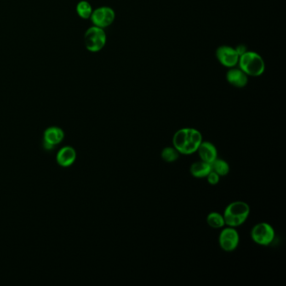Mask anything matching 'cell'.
Listing matches in <instances>:
<instances>
[{"label":"cell","instance_id":"277c9868","mask_svg":"<svg viewBox=\"0 0 286 286\" xmlns=\"http://www.w3.org/2000/svg\"><path fill=\"white\" fill-rule=\"evenodd\" d=\"M85 47L90 52H98L106 46L107 35L104 29L92 26L88 28L84 35Z\"/></svg>","mask_w":286,"mask_h":286},{"label":"cell","instance_id":"ac0fdd59","mask_svg":"<svg viewBox=\"0 0 286 286\" xmlns=\"http://www.w3.org/2000/svg\"><path fill=\"white\" fill-rule=\"evenodd\" d=\"M207 181L212 185H217L219 182V180H220V176L216 172H213V171L207 174Z\"/></svg>","mask_w":286,"mask_h":286},{"label":"cell","instance_id":"30bf717a","mask_svg":"<svg viewBox=\"0 0 286 286\" xmlns=\"http://www.w3.org/2000/svg\"><path fill=\"white\" fill-rule=\"evenodd\" d=\"M226 78L229 84L237 88H243L248 84V76L240 68L232 67L227 72Z\"/></svg>","mask_w":286,"mask_h":286},{"label":"cell","instance_id":"8992f818","mask_svg":"<svg viewBox=\"0 0 286 286\" xmlns=\"http://www.w3.org/2000/svg\"><path fill=\"white\" fill-rule=\"evenodd\" d=\"M90 19L94 26L105 29L112 25L114 21L115 12L110 7L102 6L93 11Z\"/></svg>","mask_w":286,"mask_h":286},{"label":"cell","instance_id":"d6986e66","mask_svg":"<svg viewBox=\"0 0 286 286\" xmlns=\"http://www.w3.org/2000/svg\"><path fill=\"white\" fill-rule=\"evenodd\" d=\"M235 50H236V52H237V54H238V56L240 57V56H242L243 53H245V52H247V47H246L244 45L241 44V45H238V46L235 48Z\"/></svg>","mask_w":286,"mask_h":286},{"label":"cell","instance_id":"5b68a950","mask_svg":"<svg viewBox=\"0 0 286 286\" xmlns=\"http://www.w3.org/2000/svg\"><path fill=\"white\" fill-rule=\"evenodd\" d=\"M276 232L273 227L267 223H260L251 230V238L254 243L262 246H268L273 243Z\"/></svg>","mask_w":286,"mask_h":286},{"label":"cell","instance_id":"6da1fadb","mask_svg":"<svg viewBox=\"0 0 286 286\" xmlns=\"http://www.w3.org/2000/svg\"><path fill=\"white\" fill-rule=\"evenodd\" d=\"M202 142V135L196 128H180L173 137V145L181 155H192Z\"/></svg>","mask_w":286,"mask_h":286},{"label":"cell","instance_id":"4fadbf2b","mask_svg":"<svg viewBox=\"0 0 286 286\" xmlns=\"http://www.w3.org/2000/svg\"><path fill=\"white\" fill-rule=\"evenodd\" d=\"M212 172V166L211 164L201 161H196L192 164L190 168V172L191 175H193L196 178L207 177V174Z\"/></svg>","mask_w":286,"mask_h":286},{"label":"cell","instance_id":"3957f363","mask_svg":"<svg viewBox=\"0 0 286 286\" xmlns=\"http://www.w3.org/2000/svg\"><path fill=\"white\" fill-rule=\"evenodd\" d=\"M239 68L247 76H261L265 72V63L260 55L254 52H246L238 59Z\"/></svg>","mask_w":286,"mask_h":286},{"label":"cell","instance_id":"ffe728a7","mask_svg":"<svg viewBox=\"0 0 286 286\" xmlns=\"http://www.w3.org/2000/svg\"><path fill=\"white\" fill-rule=\"evenodd\" d=\"M55 145L50 144L48 142L45 141L43 140V148L45 150H47V151H50V150H52L54 149Z\"/></svg>","mask_w":286,"mask_h":286},{"label":"cell","instance_id":"52a82bcc","mask_svg":"<svg viewBox=\"0 0 286 286\" xmlns=\"http://www.w3.org/2000/svg\"><path fill=\"white\" fill-rule=\"evenodd\" d=\"M239 243V235L235 228L228 227L219 235V244L224 251L232 252Z\"/></svg>","mask_w":286,"mask_h":286},{"label":"cell","instance_id":"9a60e30c","mask_svg":"<svg viewBox=\"0 0 286 286\" xmlns=\"http://www.w3.org/2000/svg\"><path fill=\"white\" fill-rule=\"evenodd\" d=\"M76 10L80 18L87 19H90L93 9L89 2H87L86 0H82L76 4Z\"/></svg>","mask_w":286,"mask_h":286},{"label":"cell","instance_id":"8fae6325","mask_svg":"<svg viewBox=\"0 0 286 286\" xmlns=\"http://www.w3.org/2000/svg\"><path fill=\"white\" fill-rule=\"evenodd\" d=\"M196 152H198L201 160L207 163L212 164L218 158V150L211 142L202 141Z\"/></svg>","mask_w":286,"mask_h":286},{"label":"cell","instance_id":"e0dca14e","mask_svg":"<svg viewBox=\"0 0 286 286\" xmlns=\"http://www.w3.org/2000/svg\"><path fill=\"white\" fill-rule=\"evenodd\" d=\"M179 156L180 153L178 152V150L174 147L164 148L161 152V157L163 159V161L168 163H172L177 161Z\"/></svg>","mask_w":286,"mask_h":286},{"label":"cell","instance_id":"9c48e42d","mask_svg":"<svg viewBox=\"0 0 286 286\" xmlns=\"http://www.w3.org/2000/svg\"><path fill=\"white\" fill-rule=\"evenodd\" d=\"M76 151L73 147L70 145L64 146L58 151L57 155V162L61 167H71L76 161Z\"/></svg>","mask_w":286,"mask_h":286},{"label":"cell","instance_id":"7a4b0ae2","mask_svg":"<svg viewBox=\"0 0 286 286\" xmlns=\"http://www.w3.org/2000/svg\"><path fill=\"white\" fill-rule=\"evenodd\" d=\"M250 213V207L244 202H233L226 207L224 218L225 225L237 228L244 224Z\"/></svg>","mask_w":286,"mask_h":286},{"label":"cell","instance_id":"5bb4252c","mask_svg":"<svg viewBox=\"0 0 286 286\" xmlns=\"http://www.w3.org/2000/svg\"><path fill=\"white\" fill-rule=\"evenodd\" d=\"M211 166H212V171L216 172L219 176H225L230 172L229 163L223 159H216L215 161L211 164Z\"/></svg>","mask_w":286,"mask_h":286},{"label":"cell","instance_id":"2e32d148","mask_svg":"<svg viewBox=\"0 0 286 286\" xmlns=\"http://www.w3.org/2000/svg\"><path fill=\"white\" fill-rule=\"evenodd\" d=\"M207 222L208 225L213 229H222L225 226L224 215L213 212L207 215Z\"/></svg>","mask_w":286,"mask_h":286},{"label":"cell","instance_id":"7c38bea8","mask_svg":"<svg viewBox=\"0 0 286 286\" xmlns=\"http://www.w3.org/2000/svg\"><path fill=\"white\" fill-rule=\"evenodd\" d=\"M64 137H65V133L62 128L57 127V126H52V127L47 128L44 132L43 140L48 142L52 145H57L63 141Z\"/></svg>","mask_w":286,"mask_h":286},{"label":"cell","instance_id":"ba28073f","mask_svg":"<svg viewBox=\"0 0 286 286\" xmlns=\"http://www.w3.org/2000/svg\"><path fill=\"white\" fill-rule=\"evenodd\" d=\"M216 57L220 64L228 67L232 68L238 63L239 56L237 54L235 48L229 46H221L216 51Z\"/></svg>","mask_w":286,"mask_h":286}]
</instances>
